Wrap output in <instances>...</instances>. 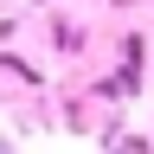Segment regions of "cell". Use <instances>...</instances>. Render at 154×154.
I'll use <instances>...</instances> for the list:
<instances>
[{
	"instance_id": "cell-3",
	"label": "cell",
	"mask_w": 154,
	"mask_h": 154,
	"mask_svg": "<svg viewBox=\"0 0 154 154\" xmlns=\"http://www.w3.org/2000/svg\"><path fill=\"white\" fill-rule=\"evenodd\" d=\"M0 154H19V148H13V135H0Z\"/></svg>"
},
{
	"instance_id": "cell-2",
	"label": "cell",
	"mask_w": 154,
	"mask_h": 154,
	"mask_svg": "<svg viewBox=\"0 0 154 154\" xmlns=\"http://www.w3.org/2000/svg\"><path fill=\"white\" fill-rule=\"evenodd\" d=\"M0 71H13V77H26V84H45V71H38V64H26L19 51H0Z\"/></svg>"
},
{
	"instance_id": "cell-1",
	"label": "cell",
	"mask_w": 154,
	"mask_h": 154,
	"mask_svg": "<svg viewBox=\"0 0 154 154\" xmlns=\"http://www.w3.org/2000/svg\"><path fill=\"white\" fill-rule=\"evenodd\" d=\"M141 51H148V38H141V32H128V38H122V71L109 77L116 96H141Z\"/></svg>"
}]
</instances>
